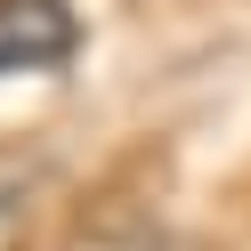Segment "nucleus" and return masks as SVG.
Masks as SVG:
<instances>
[{
    "mask_svg": "<svg viewBox=\"0 0 251 251\" xmlns=\"http://www.w3.org/2000/svg\"><path fill=\"white\" fill-rule=\"evenodd\" d=\"M81 49V17L65 0H0V73H57Z\"/></svg>",
    "mask_w": 251,
    "mask_h": 251,
    "instance_id": "1",
    "label": "nucleus"
},
{
    "mask_svg": "<svg viewBox=\"0 0 251 251\" xmlns=\"http://www.w3.org/2000/svg\"><path fill=\"white\" fill-rule=\"evenodd\" d=\"M25 186H33V154H8V162H0V211H8Z\"/></svg>",
    "mask_w": 251,
    "mask_h": 251,
    "instance_id": "2",
    "label": "nucleus"
}]
</instances>
